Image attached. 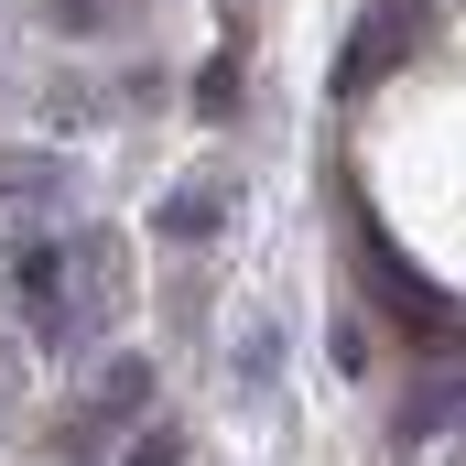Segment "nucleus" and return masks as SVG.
Here are the masks:
<instances>
[{
    "mask_svg": "<svg viewBox=\"0 0 466 466\" xmlns=\"http://www.w3.org/2000/svg\"><path fill=\"white\" fill-rule=\"evenodd\" d=\"M55 33H109V0H44Z\"/></svg>",
    "mask_w": 466,
    "mask_h": 466,
    "instance_id": "10",
    "label": "nucleus"
},
{
    "mask_svg": "<svg viewBox=\"0 0 466 466\" xmlns=\"http://www.w3.org/2000/svg\"><path fill=\"white\" fill-rule=\"evenodd\" d=\"M119 466H185V434L152 423V434H130V456H119Z\"/></svg>",
    "mask_w": 466,
    "mask_h": 466,
    "instance_id": "9",
    "label": "nucleus"
},
{
    "mask_svg": "<svg viewBox=\"0 0 466 466\" xmlns=\"http://www.w3.org/2000/svg\"><path fill=\"white\" fill-rule=\"evenodd\" d=\"M337 369H348V380H369V326H358V315H337Z\"/></svg>",
    "mask_w": 466,
    "mask_h": 466,
    "instance_id": "11",
    "label": "nucleus"
},
{
    "mask_svg": "<svg viewBox=\"0 0 466 466\" xmlns=\"http://www.w3.org/2000/svg\"><path fill=\"white\" fill-rule=\"evenodd\" d=\"M228 380H238V401H271V380H282V326H271V315H249V326H238Z\"/></svg>",
    "mask_w": 466,
    "mask_h": 466,
    "instance_id": "6",
    "label": "nucleus"
},
{
    "mask_svg": "<svg viewBox=\"0 0 466 466\" xmlns=\"http://www.w3.org/2000/svg\"><path fill=\"white\" fill-rule=\"evenodd\" d=\"M98 412H152V358H109L98 369Z\"/></svg>",
    "mask_w": 466,
    "mask_h": 466,
    "instance_id": "7",
    "label": "nucleus"
},
{
    "mask_svg": "<svg viewBox=\"0 0 466 466\" xmlns=\"http://www.w3.org/2000/svg\"><path fill=\"white\" fill-rule=\"evenodd\" d=\"M228 207H238L228 185H174V196L152 207V228L174 238V249H196V238H218V228H228Z\"/></svg>",
    "mask_w": 466,
    "mask_h": 466,
    "instance_id": "5",
    "label": "nucleus"
},
{
    "mask_svg": "<svg viewBox=\"0 0 466 466\" xmlns=\"http://www.w3.org/2000/svg\"><path fill=\"white\" fill-rule=\"evenodd\" d=\"M66 196H76V163L66 152H0V218L11 228H44Z\"/></svg>",
    "mask_w": 466,
    "mask_h": 466,
    "instance_id": "4",
    "label": "nucleus"
},
{
    "mask_svg": "<svg viewBox=\"0 0 466 466\" xmlns=\"http://www.w3.org/2000/svg\"><path fill=\"white\" fill-rule=\"evenodd\" d=\"M0 282H11V315L33 326V348H44V358L76 348V326H87V304H76V238L22 228L11 249H0Z\"/></svg>",
    "mask_w": 466,
    "mask_h": 466,
    "instance_id": "1",
    "label": "nucleus"
},
{
    "mask_svg": "<svg viewBox=\"0 0 466 466\" xmlns=\"http://www.w3.org/2000/svg\"><path fill=\"white\" fill-rule=\"evenodd\" d=\"M185 98H196V119H218V130H228V119H238V55H207V76H196Z\"/></svg>",
    "mask_w": 466,
    "mask_h": 466,
    "instance_id": "8",
    "label": "nucleus"
},
{
    "mask_svg": "<svg viewBox=\"0 0 466 466\" xmlns=\"http://www.w3.org/2000/svg\"><path fill=\"white\" fill-rule=\"evenodd\" d=\"M401 44H412V11H401V0H390V11H358L348 44H337V76H326V87H337V98H369V87L401 66Z\"/></svg>",
    "mask_w": 466,
    "mask_h": 466,
    "instance_id": "3",
    "label": "nucleus"
},
{
    "mask_svg": "<svg viewBox=\"0 0 466 466\" xmlns=\"http://www.w3.org/2000/svg\"><path fill=\"white\" fill-rule=\"evenodd\" d=\"M348 260H358V293H369V304H390V326H401V337L456 348L466 304H456V293H434V282H423V271L390 249V228H369V218H358V228H348Z\"/></svg>",
    "mask_w": 466,
    "mask_h": 466,
    "instance_id": "2",
    "label": "nucleus"
}]
</instances>
